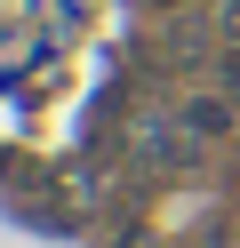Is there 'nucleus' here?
Instances as JSON below:
<instances>
[{"label":"nucleus","instance_id":"f257e3e1","mask_svg":"<svg viewBox=\"0 0 240 248\" xmlns=\"http://www.w3.org/2000/svg\"><path fill=\"white\" fill-rule=\"evenodd\" d=\"M240 96H184L176 104V120H184V136L192 144H224V136L240 128V112H232Z\"/></svg>","mask_w":240,"mask_h":248},{"label":"nucleus","instance_id":"f03ea898","mask_svg":"<svg viewBox=\"0 0 240 248\" xmlns=\"http://www.w3.org/2000/svg\"><path fill=\"white\" fill-rule=\"evenodd\" d=\"M216 48H240V0H216Z\"/></svg>","mask_w":240,"mask_h":248},{"label":"nucleus","instance_id":"7ed1b4c3","mask_svg":"<svg viewBox=\"0 0 240 248\" xmlns=\"http://www.w3.org/2000/svg\"><path fill=\"white\" fill-rule=\"evenodd\" d=\"M216 88H224V96H240V48H216Z\"/></svg>","mask_w":240,"mask_h":248}]
</instances>
